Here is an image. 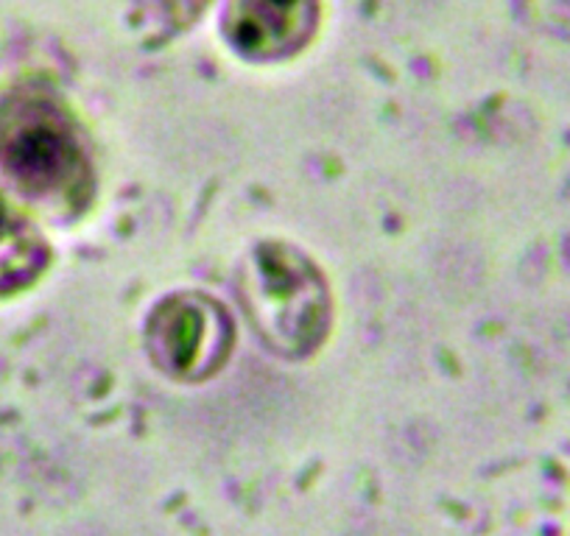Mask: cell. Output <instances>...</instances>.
Listing matches in <instances>:
<instances>
[{
  "label": "cell",
  "instance_id": "6da1fadb",
  "mask_svg": "<svg viewBox=\"0 0 570 536\" xmlns=\"http://www.w3.org/2000/svg\"><path fill=\"white\" fill-rule=\"evenodd\" d=\"M238 302L261 341L283 358L311 355L331 327L325 277L294 246L263 244L246 255Z\"/></svg>",
  "mask_w": 570,
  "mask_h": 536
},
{
  "label": "cell",
  "instance_id": "7a4b0ae2",
  "mask_svg": "<svg viewBox=\"0 0 570 536\" xmlns=\"http://www.w3.org/2000/svg\"><path fill=\"white\" fill-rule=\"evenodd\" d=\"M0 171L29 199L79 205L90 188L85 140L48 96H18L0 109Z\"/></svg>",
  "mask_w": 570,
  "mask_h": 536
},
{
  "label": "cell",
  "instance_id": "3957f363",
  "mask_svg": "<svg viewBox=\"0 0 570 536\" xmlns=\"http://www.w3.org/2000/svg\"><path fill=\"white\" fill-rule=\"evenodd\" d=\"M146 332L151 360L185 383L216 375L233 349V321L205 294L188 291L163 299Z\"/></svg>",
  "mask_w": 570,
  "mask_h": 536
},
{
  "label": "cell",
  "instance_id": "277c9868",
  "mask_svg": "<svg viewBox=\"0 0 570 536\" xmlns=\"http://www.w3.org/2000/svg\"><path fill=\"white\" fill-rule=\"evenodd\" d=\"M314 23V0H233L227 31L240 51L268 59L297 51Z\"/></svg>",
  "mask_w": 570,
  "mask_h": 536
},
{
  "label": "cell",
  "instance_id": "5b68a950",
  "mask_svg": "<svg viewBox=\"0 0 570 536\" xmlns=\"http://www.w3.org/2000/svg\"><path fill=\"white\" fill-rule=\"evenodd\" d=\"M48 262V246L40 229L0 201V297L29 288Z\"/></svg>",
  "mask_w": 570,
  "mask_h": 536
}]
</instances>
